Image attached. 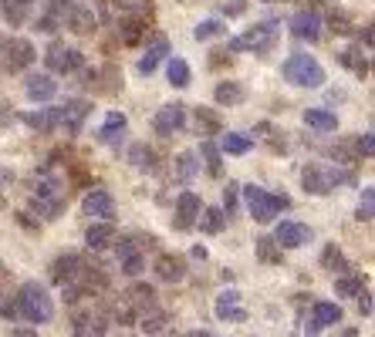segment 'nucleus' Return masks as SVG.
<instances>
[{"instance_id":"nucleus-1","label":"nucleus","mask_w":375,"mask_h":337,"mask_svg":"<svg viewBox=\"0 0 375 337\" xmlns=\"http://www.w3.org/2000/svg\"><path fill=\"white\" fill-rule=\"evenodd\" d=\"M342 183H352V172L338 168V162H308L301 168V185L311 192V196H328L335 192Z\"/></svg>"},{"instance_id":"nucleus-2","label":"nucleus","mask_w":375,"mask_h":337,"mask_svg":"<svg viewBox=\"0 0 375 337\" xmlns=\"http://www.w3.org/2000/svg\"><path fill=\"white\" fill-rule=\"evenodd\" d=\"M17 314L31 324H47L54 317V304H51V293L37 283V280H28L20 287V297H17Z\"/></svg>"},{"instance_id":"nucleus-3","label":"nucleus","mask_w":375,"mask_h":337,"mask_svg":"<svg viewBox=\"0 0 375 337\" xmlns=\"http://www.w3.org/2000/svg\"><path fill=\"white\" fill-rule=\"evenodd\" d=\"M284 81H291L297 88H321L325 85V68L318 64L314 54H291L281 68Z\"/></svg>"},{"instance_id":"nucleus-4","label":"nucleus","mask_w":375,"mask_h":337,"mask_svg":"<svg viewBox=\"0 0 375 337\" xmlns=\"http://www.w3.org/2000/svg\"><path fill=\"white\" fill-rule=\"evenodd\" d=\"M240 192H244V202H247L250 216H254L257 223H270V219L281 213V209H287V206H291V200H287V196H274V192H267L264 185H254V183L244 185Z\"/></svg>"},{"instance_id":"nucleus-5","label":"nucleus","mask_w":375,"mask_h":337,"mask_svg":"<svg viewBox=\"0 0 375 337\" xmlns=\"http://www.w3.org/2000/svg\"><path fill=\"white\" fill-rule=\"evenodd\" d=\"M281 41V24H254L250 31H244L240 37L230 41V51H254V54H267V51H274V44Z\"/></svg>"},{"instance_id":"nucleus-6","label":"nucleus","mask_w":375,"mask_h":337,"mask_svg":"<svg viewBox=\"0 0 375 337\" xmlns=\"http://www.w3.org/2000/svg\"><path fill=\"white\" fill-rule=\"evenodd\" d=\"M44 64L54 75H71V71L85 68V54L75 51V47H64L61 41H51V47L44 51Z\"/></svg>"},{"instance_id":"nucleus-7","label":"nucleus","mask_w":375,"mask_h":337,"mask_svg":"<svg viewBox=\"0 0 375 337\" xmlns=\"http://www.w3.org/2000/svg\"><path fill=\"white\" fill-rule=\"evenodd\" d=\"M311 226L308 223H297V219H281L278 230H274V243L284 246V250H297V246L311 243Z\"/></svg>"},{"instance_id":"nucleus-8","label":"nucleus","mask_w":375,"mask_h":337,"mask_svg":"<svg viewBox=\"0 0 375 337\" xmlns=\"http://www.w3.org/2000/svg\"><path fill=\"white\" fill-rule=\"evenodd\" d=\"M34 58H37V51H34L31 41H24V37H11L7 44H4V68L7 71H24V68H31Z\"/></svg>"},{"instance_id":"nucleus-9","label":"nucleus","mask_w":375,"mask_h":337,"mask_svg":"<svg viewBox=\"0 0 375 337\" xmlns=\"http://www.w3.org/2000/svg\"><path fill=\"white\" fill-rule=\"evenodd\" d=\"M88 111H92V105H88L85 98H71V102H64V105L58 108V128H64L68 135H78L81 125H85V118H88Z\"/></svg>"},{"instance_id":"nucleus-10","label":"nucleus","mask_w":375,"mask_h":337,"mask_svg":"<svg viewBox=\"0 0 375 337\" xmlns=\"http://www.w3.org/2000/svg\"><path fill=\"white\" fill-rule=\"evenodd\" d=\"M291 34L301 37V41H308V44H314V41L321 37V14H318V7L297 11V14L291 17Z\"/></svg>"},{"instance_id":"nucleus-11","label":"nucleus","mask_w":375,"mask_h":337,"mask_svg":"<svg viewBox=\"0 0 375 337\" xmlns=\"http://www.w3.org/2000/svg\"><path fill=\"white\" fill-rule=\"evenodd\" d=\"M331 324H342V307L328 304V300H318L311 307V324L304 327V337H318L321 327H331Z\"/></svg>"},{"instance_id":"nucleus-12","label":"nucleus","mask_w":375,"mask_h":337,"mask_svg":"<svg viewBox=\"0 0 375 337\" xmlns=\"http://www.w3.org/2000/svg\"><path fill=\"white\" fill-rule=\"evenodd\" d=\"M183 125H186V105H179V102L162 105L156 111V118H153V128H156L159 135H172V132H179Z\"/></svg>"},{"instance_id":"nucleus-13","label":"nucleus","mask_w":375,"mask_h":337,"mask_svg":"<svg viewBox=\"0 0 375 337\" xmlns=\"http://www.w3.org/2000/svg\"><path fill=\"white\" fill-rule=\"evenodd\" d=\"M81 209L85 216H95V219H102V223H112V216H115V200H112L109 189H92L85 202H81Z\"/></svg>"},{"instance_id":"nucleus-14","label":"nucleus","mask_w":375,"mask_h":337,"mask_svg":"<svg viewBox=\"0 0 375 337\" xmlns=\"http://www.w3.org/2000/svg\"><path fill=\"white\" fill-rule=\"evenodd\" d=\"M203 213V202L196 192H179V200H176V230H189V226H196V219Z\"/></svg>"},{"instance_id":"nucleus-15","label":"nucleus","mask_w":375,"mask_h":337,"mask_svg":"<svg viewBox=\"0 0 375 337\" xmlns=\"http://www.w3.org/2000/svg\"><path fill=\"white\" fill-rule=\"evenodd\" d=\"M217 317L220 321H234V324H244L247 321V310L240 307V290H220L217 293Z\"/></svg>"},{"instance_id":"nucleus-16","label":"nucleus","mask_w":375,"mask_h":337,"mask_svg":"<svg viewBox=\"0 0 375 337\" xmlns=\"http://www.w3.org/2000/svg\"><path fill=\"white\" fill-rule=\"evenodd\" d=\"M153 270H156L159 280H166V283H179V280L186 276V260H183V257H176V253H162V257H156Z\"/></svg>"},{"instance_id":"nucleus-17","label":"nucleus","mask_w":375,"mask_h":337,"mask_svg":"<svg viewBox=\"0 0 375 337\" xmlns=\"http://www.w3.org/2000/svg\"><path fill=\"white\" fill-rule=\"evenodd\" d=\"M24 92H28L31 102H51V98L58 94V81H54L51 75H28Z\"/></svg>"},{"instance_id":"nucleus-18","label":"nucleus","mask_w":375,"mask_h":337,"mask_svg":"<svg viewBox=\"0 0 375 337\" xmlns=\"http://www.w3.org/2000/svg\"><path fill=\"white\" fill-rule=\"evenodd\" d=\"M166 54H169V41L162 34H153V44L145 47V54L139 58V75H153Z\"/></svg>"},{"instance_id":"nucleus-19","label":"nucleus","mask_w":375,"mask_h":337,"mask_svg":"<svg viewBox=\"0 0 375 337\" xmlns=\"http://www.w3.org/2000/svg\"><path fill=\"white\" fill-rule=\"evenodd\" d=\"M34 4H37V0H0V11H4V17H7L11 27H20V24L31 20Z\"/></svg>"},{"instance_id":"nucleus-20","label":"nucleus","mask_w":375,"mask_h":337,"mask_svg":"<svg viewBox=\"0 0 375 337\" xmlns=\"http://www.w3.org/2000/svg\"><path fill=\"white\" fill-rule=\"evenodd\" d=\"M64 24L71 27L75 34H92L95 31V14H92V7H81V4H71L68 7V14H64Z\"/></svg>"},{"instance_id":"nucleus-21","label":"nucleus","mask_w":375,"mask_h":337,"mask_svg":"<svg viewBox=\"0 0 375 337\" xmlns=\"http://www.w3.org/2000/svg\"><path fill=\"white\" fill-rule=\"evenodd\" d=\"M301 118H304V125L314 128V132H335V128H338V115L328 111V108H308Z\"/></svg>"},{"instance_id":"nucleus-22","label":"nucleus","mask_w":375,"mask_h":337,"mask_svg":"<svg viewBox=\"0 0 375 337\" xmlns=\"http://www.w3.org/2000/svg\"><path fill=\"white\" fill-rule=\"evenodd\" d=\"M85 243H88V250H105L109 243H115V226L112 223H92L85 233Z\"/></svg>"},{"instance_id":"nucleus-23","label":"nucleus","mask_w":375,"mask_h":337,"mask_svg":"<svg viewBox=\"0 0 375 337\" xmlns=\"http://www.w3.org/2000/svg\"><path fill=\"white\" fill-rule=\"evenodd\" d=\"M166 324H169V314L166 310H159V307H149V310H142L139 314V327L145 331V334L159 337L162 331H166Z\"/></svg>"},{"instance_id":"nucleus-24","label":"nucleus","mask_w":375,"mask_h":337,"mask_svg":"<svg viewBox=\"0 0 375 337\" xmlns=\"http://www.w3.org/2000/svg\"><path fill=\"white\" fill-rule=\"evenodd\" d=\"M125 125H129V118H125L122 111H109V118H105V125L98 128V138H102L105 145H115V142L122 138Z\"/></svg>"},{"instance_id":"nucleus-25","label":"nucleus","mask_w":375,"mask_h":337,"mask_svg":"<svg viewBox=\"0 0 375 337\" xmlns=\"http://www.w3.org/2000/svg\"><path fill=\"white\" fill-rule=\"evenodd\" d=\"M213 98H217V105H240L244 98H247V92H244V85L240 81H220L217 92H213Z\"/></svg>"},{"instance_id":"nucleus-26","label":"nucleus","mask_w":375,"mask_h":337,"mask_svg":"<svg viewBox=\"0 0 375 337\" xmlns=\"http://www.w3.org/2000/svg\"><path fill=\"white\" fill-rule=\"evenodd\" d=\"M24 122L37 132H54L58 128V108H37L31 115H24Z\"/></svg>"},{"instance_id":"nucleus-27","label":"nucleus","mask_w":375,"mask_h":337,"mask_svg":"<svg viewBox=\"0 0 375 337\" xmlns=\"http://www.w3.org/2000/svg\"><path fill=\"white\" fill-rule=\"evenodd\" d=\"M75 337H109V324H105V317H78Z\"/></svg>"},{"instance_id":"nucleus-28","label":"nucleus","mask_w":375,"mask_h":337,"mask_svg":"<svg viewBox=\"0 0 375 337\" xmlns=\"http://www.w3.org/2000/svg\"><path fill=\"white\" fill-rule=\"evenodd\" d=\"M223 223H227V216H223V209L220 206H203V213H200V219H196V226L203 233H220L223 230Z\"/></svg>"},{"instance_id":"nucleus-29","label":"nucleus","mask_w":375,"mask_h":337,"mask_svg":"<svg viewBox=\"0 0 375 337\" xmlns=\"http://www.w3.org/2000/svg\"><path fill=\"white\" fill-rule=\"evenodd\" d=\"M250 145H254V138H250V135H244V132H227V135H223V145H220V152H227V155H247Z\"/></svg>"},{"instance_id":"nucleus-30","label":"nucleus","mask_w":375,"mask_h":337,"mask_svg":"<svg viewBox=\"0 0 375 337\" xmlns=\"http://www.w3.org/2000/svg\"><path fill=\"white\" fill-rule=\"evenodd\" d=\"M166 75H169V85L172 88H189V81H193V71H189V64L183 58H169V68H166Z\"/></svg>"},{"instance_id":"nucleus-31","label":"nucleus","mask_w":375,"mask_h":337,"mask_svg":"<svg viewBox=\"0 0 375 337\" xmlns=\"http://www.w3.org/2000/svg\"><path fill=\"white\" fill-rule=\"evenodd\" d=\"M129 162L136 168H145V172H153L156 168V155H153V149L145 145V142H136L132 149H129Z\"/></svg>"},{"instance_id":"nucleus-32","label":"nucleus","mask_w":375,"mask_h":337,"mask_svg":"<svg viewBox=\"0 0 375 337\" xmlns=\"http://www.w3.org/2000/svg\"><path fill=\"white\" fill-rule=\"evenodd\" d=\"M196 172H200L196 152H189V149H186V152L176 155V179H179V183H189V179H193Z\"/></svg>"},{"instance_id":"nucleus-33","label":"nucleus","mask_w":375,"mask_h":337,"mask_svg":"<svg viewBox=\"0 0 375 337\" xmlns=\"http://www.w3.org/2000/svg\"><path fill=\"white\" fill-rule=\"evenodd\" d=\"M119 266H122L125 276H136L142 270V257L129 243H119Z\"/></svg>"},{"instance_id":"nucleus-34","label":"nucleus","mask_w":375,"mask_h":337,"mask_svg":"<svg viewBox=\"0 0 375 337\" xmlns=\"http://www.w3.org/2000/svg\"><path fill=\"white\" fill-rule=\"evenodd\" d=\"M153 300H156V290L149 283H136V287H129V293H125V304L129 307H153Z\"/></svg>"},{"instance_id":"nucleus-35","label":"nucleus","mask_w":375,"mask_h":337,"mask_svg":"<svg viewBox=\"0 0 375 337\" xmlns=\"http://www.w3.org/2000/svg\"><path fill=\"white\" fill-rule=\"evenodd\" d=\"M200 152H203V159H206V172L220 179V176H223V152H220L213 142H203V145H200Z\"/></svg>"},{"instance_id":"nucleus-36","label":"nucleus","mask_w":375,"mask_h":337,"mask_svg":"<svg viewBox=\"0 0 375 337\" xmlns=\"http://www.w3.org/2000/svg\"><path fill=\"white\" fill-rule=\"evenodd\" d=\"M257 257L261 263H281V246L274 243V236H257Z\"/></svg>"},{"instance_id":"nucleus-37","label":"nucleus","mask_w":375,"mask_h":337,"mask_svg":"<svg viewBox=\"0 0 375 337\" xmlns=\"http://www.w3.org/2000/svg\"><path fill=\"white\" fill-rule=\"evenodd\" d=\"M338 58H342V64H345V68H352V71H355L359 78L365 75V71H369V61L362 58V51H359V47H348V51H342Z\"/></svg>"},{"instance_id":"nucleus-38","label":"nucleus","mask_w":375,"mask_h":337,"mask_svg":"<svg viewBox=\"0 0 375 337\" xmlns=\"http://www.w3.org/2000/svg\"><path fill=\"white\" fill-rule=\"evenodd\" d=\"M359 219H362V223H372V219H375V189H372V185H365V189H362Z\"/></svg>"},{"instance_id":"nucleus-39","label":"nucleus","mask_w":375,"mask_h":337,"mask_svg":"<svg viewBox=\"0 0 375 337\" xmlns=\"http://www.w3.org/2000/svg\"><path fill=\"white\" fill-rule=\"evenodd\" d=\"M335 290L342 293V297H359L362 290H365V287H362V276H338V280H335Z\"/></svg>"},{"instance_id":"nucleus-40","label":"nucleus","mask_w":375,"mask_h":337,"mask_svg":"<svg viewBox=\"0 0 375 337\" xmlns=\"http://www.w3.org/2000/svg\"><path fill=\"white\" fill-rule=\"evenodd\" d=\"M220 34H227V27H223L220 20H203V24L193 31V37H196V41H210V37H220Z\"/></svg>"},{"instance_id":"nucleus-41","label":"nucleus","mask_w":375,"mask_h":337,"mask_svg":"<svg viewBox=\"0 0 375 337\" xmlns=\"http://www.w3.org/2000/svg\"><path fill=\"white\" fill-rule=\"evenodd\" d=\"M119 34H122L125 44H136L142 34H145V27H142L139 20H125V24H119Z\"/></svg>"},{"instance_id":"nucleus-42","label":"nucleus","mask_w":375,"mask_h":337,"mask_svg":"<svg viewBox=\"0 0 375 337\" xmlns=\"http://www.w3.org/2000/svg\"><path fill=\"white\" fill-rule=\"evenodd\" d=\"M109 4H115L125 14H139V11H149V7H153V0H109Z\"/></svg>"},{"instance_id":"nucleus-43","label":"nucleus","mask_w":375,"mask_h":337,"mask_svg":"<svg viewBox=\"0 0 375 337\" xmlns=\"http://www.w3.org/2000/svg\"><path fill=\"white\" fill-rule=\"evenodd\" d=\"M237 192H240V185H237V183H227V189H223V216H234V209H237Z\"/></svg>"},{"instance_id":"nucleus-44","label":"nucleus","mask_w":375,"mask_h":337,"mask_svg":"<svg viewBox=\"0 0 375 337\" xmlns=\"http://www.w3.org/2000/svg\"><path fill=\"white\" fill-rule=\"evenodd\" d=\"M196 125H203L206 132H217L220 128V118L213 111H206V108H196Z\"/></svg>"},{"instance_id":"nucleus-45","label":"nucleus","mask_w":375,"mask_h":337,"mask_svg":"<svg viewBox=\"0 0 375 337\" xmlns=\"http://www.w3.org/2000/svg\"><path fill=\"white\" fill-rule=\"evenodd\" d=\"M355 145H359V152L365 155V159H372V155H375V138H372V132H365V135L355 142Z\"/></svg>"},{"instance_id":"nucleus-46","label":"nucleus","mask_w":375,"mask_h":337,"mask_svg":"<svg viewBox=\"0 0 375 337\" xmlns=\"http://www.w3.org/2000/svg\"><path fill=\"white\" fill-rule=\"evenodd\" d=\"M37 31H41V34H54V31H58V20H54V17H47V14H41V17H37Z\"/></svg>"},{"instance_id":"nucleus-47","label":"nucleus","mask_w":375,"mask_h":337,"mask_svg":"<svg viewBox=\"0 0 375 337\" xmlns=\"http://www.w3.org/2000/svg\"><path fill=\"white\" fill-rule=\"evenodd\" d=\"M11 122H14V111H11V105H4V102H0V128H7Z\"/></svg>"},{"instance_id":"nucleus-48","label":"nucleus","mask_w":375,"mask_h":337,"mask_svg":"<svg viewBox=\"0 0 375 337\" xmlns=\"http://www.w3.org/2000/svg\"><path fill=\"white\" fill-rule=\"evenodd\" d=\"M359 297H362V300H359V307H362V314H365V317H369V314H372V300H369V297H372V293H369V290H362V293H359Z\"/></svg>"},{"instance_id":"nucleus-49","label":"nucleus","mask_w":375,"mask_h":337,"mask_svg":"<svg viewBox=\"0 0 375 337\" xmlns=\"http://www.w3.org/2000/svg\"><path fill=\"white\" fill-rule=\"evenodd\" d=\"M11 337H37V331H31V327H17Z\"/></svg>"},{"instance_id":"nucleus-50","label":"nucleus","mask_w":375,"mask_h":337,"mask_svg":"<svg viewBox=\"0 0 375 337\" xmlns=\"http://www.w3.org/2000/svg\"><path fill=\"white\" fill-rule=\"evenodd\" d=\"M338 337H359V331H355V327H345V331H342Z\"/></svg>"},{"instance_id":"nucleus-51","label":"nucleus","mask_w":375,"mask_h":337,"mask_svg":"<svg viewBox=\"0 0 375 337\" xmlns=\"http://www.w3.org/2000/svg\"><path fill=\"white\" fill-rule=\"evenodd\" d=\"M186 337H213V334H210V331H189Z\"/></svg>"},{"instance_id":"nucleus-52","label":"nucleus","mask_w":375,"mask_h":337,"mask_svg":"<svg viewBox=\"0 0 375 337\" xmlns=\"http://www.w3.org/2000/svg\"><path fill=\"white\" fill-rule=\"evenodd\" d=\"M4 280H7V274H4V270H0V283H4Z\"/></svg>"},{"instance_id":"nucleus-53","label":"nucleus","mask_w":375,"mask_h":337,"mask_svg":"<svg viewBox=\"0 0 375 337\" xmlns=\"http://www.w3.org/2000/svg\"><path fill=\"white\" fill-rule=\"evenodd\" d=\"M264 4H284V0H264Z\"/></svg>"}]
</instances>
